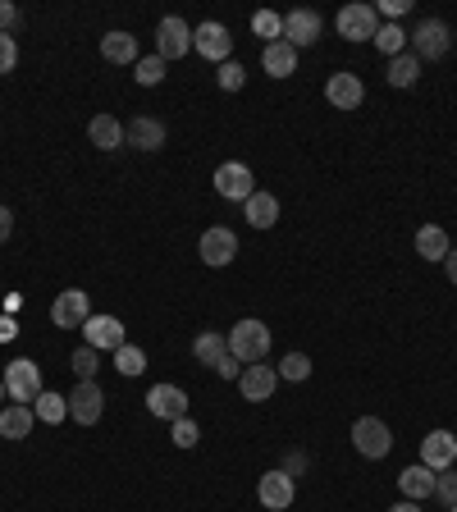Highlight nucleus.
Returning a JSON list of instances; mask_svg holds the SVG:
<instances>
[{"mask_svg": "<svg viewBox=\"0 0 457 512\" xmlns=\"http://www.w3.org/2000/svg\"><path fill=\"white\" fill-rule=\"evenodd\" d=\"M266 352H270V330H266V320H256V316H243L229 330V357H238L243 366H256V362H266Z\"/></svg>", "mask_w": 457, "mask_h": 512, "instance_id": "obj_1", "label": "nucleus"}, {"mask_svg": "<svg viewBox=\"0 0 457 512\" xmlns=\"http://www.w3.org/2000/svg\"><path fill=\"white\" fill-rule=\"evenodd\" d=\"M0 380H5V394H10V403H23L32 407L37 398H42V366L32 362V357H14L5 371H0Z\"/></svg>", "mask_w": 457, "mask_h": 512, "instance_id": "obj_2", "label": "nucleus"}, {"mask_svg": "<svg viewBox=\"0 0 457 512\" xmlns=\"http://www.w3.org/2000/svg\"><path fill=\"white\" fill-rule=\"evenodd\" d=\"M407 51L416 55V60H444L448 51H453V28H448L444 19H421L412 28V37H407Z\"/></svg>", "mask_w": 457, "mask_h": 512, "instance_id": "obj_3", "label": "nucleus"}, {"mask_svg": "<svg viewBox=\"0 0 457 512\" xmlns=\"http://www.w3.org/2000/svg\"><path fill=\"white\" fill-rule=\"evenodd\" d=\"M352 448H357L366 462H380L394 453V430L384 426L380 416H357V421H352Z\"/></svg>", "mask_w": 457, "mask_h": 512, "instance_id": "obj_4", "label": "nucleus"}, {"mask_svg": "<svg viewBox=\"0 0 457 512\" xmlns=\"http://www.w3.org/2000/svg\"><path fill=\"white\" fill-rule=\"evenodd\" d=\"M334 28H339L343 42H375L380 14H375V5H366V0H352V5H343V10L334 14Z\"/></svg>", "mask_w": 457, "mask_h": 512, "instance_id": "obj_5", "label": "nucleus"}, {"mask_svg": "<svg viewBox=\"0 0 457 512\" xmlns=\"http://www.w3.org/2000/svg\"><path fill=\"white\" fill-rule=\"evenodd\" d=\"M64 398H69V421H78V426H96L106 412V389L96 380H78Z\"/></svg>", "mask_w": 457, "mask_h": 512, "instance_id": "obj_6", "label": "nucleus"}, {"mask_svg": "<svg viewBox=\"0 0 457 512\" xmlns=\"http://www.w3.org/2000/svg\"><path fill=\"white\" fill-rule=\"evenodd\" d=\"M192 51L202 55V60H211V64H224V60H234V37H229L224 23L206 19V23L192 28Z\"/></svg>", "mask_w": 457, "mask_h": 512, "instance_id": "obj_7", "label": "nucleus"}, {"mask_svg": "<svg viewBox=\"0 0 457 512\" xmlns=\"http://www.w3.org/2000/svg\"><path fill=\"white\" fill-rule=\"evenodd\" d=\"M87 320H92V298H87L83 288H64L60 298L51 302V325L55 330H83Z\"/></svg>", "mask_w": 457, "mask_h": 512, "instance_id": "obj_8", "label": "nucleus"}, {"mask_svg": "<svg viewBox=\"0 0 457 512\" xmlns=\"http://www.w3.org/2000/svg\"><path fill=\"white\" fill-rule=\"evenodd\" d=\"M256 499H261V508H266V512H284V508H293V499H298V480L288 476L284 467L266 471V476L256 480Z\"/></svg>", "mask_w": 457, "mask_h": 512, "instance_id": "obj_9", "label": "nucleus"}, {"mask_svg": "<svg viewBox=\"0 0 457 512\" xmlns=\"http://www.w3.org/2000/svg\"><path fill=\"white\" fill-rule=\"evenodd\" d=\"M156 55L165 64L170 60H183V55H192V28L179 19V14H165V19L156 23Z\"/></svg>", "mask_w": 457, "mask_h": 512, "instance_id": "obj_10", "label": "nucleus"}, {"mask_svg": "<svg viewBox=\"0 0 457 512\" xmlns=\"http://www.w3.org/2000/svg\"><path fill=\"white\" fill-rule=\"evenodd\" d=\"M197 256H202L211 270H224L238 256V234L229 229V224H211V229L202 234V243H197Z\"/></svg>", "mask_w": 457, "mask_h": 512, "instance_id": "obj_11", "label": "nucleus"}, {"mask_svg": "<svg viewBox=\"0 0 457 512\" xmlns=\"http://www.w3.org/2000/svg\"><path fill=\"white\" fill-rule=\"evenodd\" d=\"M211 183H215V192H220L224 202H247L256 192V179H252V170H247L243 160H224L220 170L211 174Z\"/></svg>", "mask_w": 457, "mask_h": 512, "instance_id": "obj_12", "label": "nucleus"}, {"mask_svg": "<svg viewBox=\"0 0 457 512\" xmlns=\"http://www.w3.org/2000/svg\"><path fill=\"white\" fill-rule=\"evenodd\" d=\"M320 32H325V19L316 10H288L284 14V42L293 51H307V46L320 42Z\"/></svg>", "mask_w": 457, "mask_h": 512, "instance_id": "obj_13", "label": "nucleus"}, {"mask_svg": "<svg viewBox=\"0 0 457 512\" xmlns=\"http://www.w3.org/2000/svg\"><path fill=\"white\" fill-rule=\"evenodd\" d=\"M188 403L192 398L183 394L179 384H151L147 389V412L156 416V421H170V426L179 421V416H188Z\"/></svg>", "mask_w": 457, "mask_h": 512, "instance_id": "obj_14", "label": "nucleus"}, {"mask_svg": "<svg viewBox=\"0 0 457 512\" xmlns=\"http://www.w3.org/2000/svg\"><path fill=\"white\" fill-rule=\"evenodd\" d=\"M325 101L334 110H357L366 101V83L357 74H348V69H339V74L325 78Z\"/></svg>", "mask_w": 457, "mask_h": 512, "instance_id": "obj_15", "label": "nucleus"}, {"mask_svg": "<svg viewBox=\"0 0 457 512\" xmlns=\"http://www.w3.org/2000/svg\"><path fill=\"white\" fill-rule=\"evenodd\" d=\"M83 343H87V348H96V352H119L128 339H124L119 316H96V311H92V320L83 325Z\"/></svg>", "mask_w": 457, "mask_h": 512, "instance_id": "obj_16", "label": "nucleus"}, {"mask_svg": "<svg viewBox=\"0 0 457 512\" xmlns=\"http://www.w3.org/2000/svg\"><path fill=\"white\" fill-rule=\"evenodd\" d=\"M279 389V371L275 366H243V375H238V394L247 398V403H270V394Z\"/></svg>", "mask_w": 457, "mask_h": 512, "instance_id": "obj_17", "label": "nucleus"}, {"mask_svg": "<svg viewBox=\"0 0 457 512\" xmlns=\"http://www.w3.org/2000/svg\"><path fill=\"white\" fill-rule=\"evenodd\" d=\"M453 462H457V435L453 430H430V435L421 439V467L448 471Z\"/></svg>", "mask_w": 457, "mask_h": 512, "instance_id": "obj_18", "label": "nucleus"}, {"mask_svg": "<svg viewBox=\"0 0 457 512\" xmlns=\"http://www.w3.org/2000/svg\"><path fill=\"white\" fill-rule=\"evenodd\" d=\"M124 147L160 151V147H165V124H160V119H151V115H133L124 124Z\"/></svg>", "mask_w": 457, "mask_h": 512, "instance_id": "obj_19", "label": "nucleus"}, {"mask_svg": "<svg viewBox=\"0 0 457 512\" xmlns=\"http://www.w3.org/2000/svg\"><path fill=\"white\" fill-rule=\"evenodd\" d=\"M435 476L439 471H430V467H403L398 471V490H403V499H412V503H421V499H435Z\"/></svg>", "mask_w": 457, "mask_h": 512, "instance_id": "obj_20", "label": "nucleus"}, {"mask_svg": "<svg viewBox=\"0 0 457 512\" xmlns=\"http://www.w3.org/2000/svg\"><path fill=\"white\" fill-rule=\"evenodd\" d=\"M243 215H247V224H252V229H275V224H279V197H275V192L256 188L252 197L243 202Z\"/></svg>", "mask_w": 457, "mask_h": 512, "instance_id": "obj_21", "label": "nucleus"}, {"mask_svg": "<svg viewBox=\"0 0 457 512\" xmlns=\"http://www.w3.org/2000/svg\"><path fill=\"white\" fill-rule=\"evenodd\" d=\"M448 252H453L448 229H439V224H421V229H416V256H421V261H439V266H444Z\"/></svg>", "mask_w": 457, "mask_h": 512, "instance_id": "obj_22", "label": "nucleus"}, {"mask_svg": "<svg viewBox=\"0 0 457 512\" xmlns=\"http://www.w3.org/2000/svg\"><path fill=\"white\" fill-rule=\"evenodd\" d=\"M101 55H106L110 64H138L142 55H138V37L133 32H124V28H115V32H106L101 37Z\"/></svg>", "mask_w": 457, "mask_h": 512, "instance_id": "obj_23", "label": "nucleus"}, {"mask_svg": "<svg viewBox=\"0 0 457 512\" xmlns=\"http://www.w3.org/2000/svg\"><path fill=\"white\" fill-rule=\"evenodd\" d=\"M261 64H266L270 78H293L298 74V51L288 42H270V46H261Z\"/></svg>", "mask_w": 457, "mask_h": 512, "instance_id": "obj_24", "label": "nucleus"}, {"mask_svg": "<svg viewBox=\"0 0 457 512\" xmlns=\"http://www.w3.org/2000/svg\"><path fill=\"white\" fill-rule=\"evenodd\" d=\"M87 138H92L96 151H119L124 147V124H119V115H96L87 124Z\"/></svg>", "mask_w": 457, "mask_h": 512, "instance_id": "obj_25", "label": "nucleus"}, {"mask_svg": "<svg viewBox=\"0 0 457 512\" xmlns=\"http://www.w3.org/2000/svg\"><path fill=\"white\" fill-rule=\"evenodd\" d=\"M192 357L215 371V366H220L224 357H229V334H220V330H202L197 339H192Z\"/></svg>", "mask_w": 457, "mask_h": 512, "instance_id": "obj_26", "label": "nucleus"}, {"mask_svg": "<svg viewBox=\"0 0 457 512\" xmlns=\"http://www.w3.org/2000/svg\"><path fill=\"white\" fill-rule=\"evenodd\" d=\"M32 407H23V403H10V407H0V435L5 439H28L32 435Z\"/></svg>", "mask_w": 457, "mask_h": 512, "instance_id": "obj_27", "label": "nucleus"}, {"mask_svg": "<svg viewBox=\"0 0 457 512\" xmlns=\"http://www.w3.org/2000/svg\"><path fill=\"white\" fill-rule=\"evenodd\" d=\"M32 416H37V421H46V426H60V421H69V398L42 389V398L32 403Z\"/></svg>", "mask_w": 457, "mask_h": 512, "instance_id": "obj_28", "label": "nucleus"}, {"mask_svg": "<svg viewBox=\"0 0 457 512\" xmlns=\"http://www.w3.org/2000/svg\"><path fill=\"white\" fill-rule=\"evenodd\" d=\"M384 78H389V87H412L416 78H421V60H416L412 51L394 55V60H389V69H384Z\"/></svg>", "mask_w": 457, "mask_h": 512, "instance_id": "obj_29", "label": "nucleus"}, {"mask_svg": "<svg viewBox=\"0 0 457 512\" xmlns=\"http://www.w3.org/2000/svg\"><path fill=\"white\" fill-rule=\"evenodd\" d=\"M252 32L261 37V46L284 42V14H275V10H256V14H252Z\"/></svg>", "mask_w": 457, "mask_h": 512, "instance_id": "obj_30", "label": "nucleus"}, {"mask_svg": "<svg viewBox=\"0 0 457 512\" xmlns=\"http://www.w3.org/2000/svg\"><path fill=\"white\" fill-rule=\"evenodd\" d=\"M375 51L389 55V60H394V55H403L407 51V32L398 28V23H380V32H375Z\"/></svg>", "mask_w": 457, "mask_h": 512, "instance_id": "obj_31", "label": "nucleus"}, {"mask_svg": "<svg viewBox=\"0 0 457 512\" xmlns=\"http://www.w3.org/2000/svg\"><path fill=\"white\" fill-rule=\"evenodd\" d=\"M275 371H279V380L302 384V380H311V357H307V352H288V357L275 366Z\"/></svg>", "mask_w": 457, "mask_h": 512, "instance_id": "obj_32", "label": "nucleus"}, {"mask_svg": "<svg viewBox=\"0 0 457 512\" xmlns=\"http://www.w3.org/2000/svg\"><path fill=\"white\" fill-rule=\"evenodd\" d=\"M115 371L128 375V380H133V375H142V371H147V352L133 348V343H124V348L115 352Z\"/></svg>", "mask_w": 457, "mask_h": 512, "instance_id": "obj_33", "label": "nucleus"}, {"mask_svg": "<svg viewBox=\"0 0 457 512\" xmlns=\"http://www.w3.org/2000/svg\"><path fill=\"white\" fill-rule=\"evenodd\" d=\"M69 366H74V375L78 380H96V371H101V352L96 348H74V357H69Z\"/></svg>", "mask_w": 457, "mask_h": 512, "instance_id": "obj_34", "label": "nucleus"}, {"mask_svg": "<svg viewBox=\"0 0 457 512\" xmlns=\"http://www.w3.org/2000/svg\"><path fill=\"white\" fill-rule=\"evenodd\" d=\"M215 83H220V92H243L247 83V69L238 60H224L220 69H215Z\"/></svg>", "mask_w": 457, "mask_h": 512, "instance_id": "obj_35", "label": "nucleus"}, {"mask_svg": "<svg viewBox=\"0 0 457 512\" xmlns=\"http://www.w3.org/2000/svg\"><path fill=\"white\" fill-rule=\"evenodd\" d=\"M133 69H138V83L142 87H160V83H165V60H160V55H142Z\"/></svg>", "mask_w": 457, "mask_h": 512, "instance_id": "obj_36", "label": "nucleus"}, {"mask_svg": "<svg viewBox=\"0 0 457 512\" xmlns=\"http://www.w3.org/2000/svg\"><path fill=\"white\" fill-rule=\"evenodd\" d=\"M170 439L179 448H197V439H202V430H197V421H192V416H179V421H174L170 426Z\"/></svg>", "mask_w": 457, "mask_h": 512, "instance_id": "obj_37", "label": "nucleus"}, {"mask_svg": "<svg viewBox=\"0 0 457 512\" xmlns=\"http://www.w3.org/2000/svg\"><path fill=\"white\" fill-rule=\"evenodd\" d=\"M435 499H439V503H448V508L457 503V471H453V467L439 471V476H435Z\"/></svg>", "mask_w": 457, "mask_h": 512, "instance_id": "obj_38", "label": "nucleus"}, {"mask_svg": "<svg viewBox=\"0 0 457 512\" xmlns=\"http://www.w3.org/2000/svg\"><path fill=\"white\" fill-rule=\"evenodd\" d=\"M14 64H19V42L10 32H0V74H14Z\"/></svg>", "mask_w": 457, "mask_h": 512, "instance_id": "obj_39", "label": "nucleus"}, {"mask_svg": "<svg viewBox=\"0 0 457 512\" xmlns=\"http://www.w3.org/2000/svg\"><path fill=\"white\" fill-rule=\"evenodd\" d=\"M375 14H380V19H389V23H394L398 14H407V0H380V5H375Z\"/></svg>", "mask_w": 457, "mask_h": 512, "instance_id": "obj_40", "label": "nucleus"}, {"mask_svg": "<svg viewBox=\"0 0 457 512\" xmlns=\"http://www.w3.org/2000/svg\"><path fill=\"white\" fill-rule=\"evenodd\" d=\"M215 375H220V380H238V375H243V362H238V357H224V362L215 366Z\"/></svg>", "mask_w": 457, "mask_h": 512, "instance_id": "obj_41", "label": "nucleus"}, {"mask_svg": "<svg viewBox=\"0 0 457 512\" xmlns=\"http://www.w3.org/2000/svg\"><path fill=\"white\" fill-rule=\"evenodd\" d=\"M14 19H19V10H14V0H0V32H10Z\"/></svg>", "mask_w": 457, "mask_h": 512, "instance_id": "obj_42", "label": "nucleus"}, {"mask_svg": "<svg viewBox=\"0 0 457 512\" xmlns=\"http://www.w3.org/2000/svg\"><path fill=\"white\" fill-rule=\"evenodd\" d=\"M284 471H288V476H293V480H298V476H302V471H307V453H288Z\"/></svg>", "mask_w": 457, "mask_h": 512, "instance_id": "obj_43", "label": "nucleus"}, {"mask_svg": "<svg viewBox=\"0 0 457 512\" xmlns=\"http://www.w3.org/2000/svg\"><path fill=\"white\" fill-rule=\"evenodd\" d=\"M10 234H14V211L0 206V243H10Z\"/></svg>", "mask_w": 457, "mask_h": 512, "instance_id": "obj_44", "label": "nucleus"}, {"mask_svg": "<svg viewBox=\"0 0 457 512\" xmlns=\"http://www.w3.org/2000/svg\"><path fill=\"white\" fill-rule=\"evenodd\" d=\"M444 270H448V284H453V288H457V247H453V252H448V256H444Z\"/></svg>", "mask_w": 457, "mask_h": 512, "instance_id": "obj_45", "label": "nucleus"}, {"mask_svg": "<svg viewBox=\"0 0 457 512\" xmlns=\"http://www.w3.org/2000/svg\"><path fill=\"white\" fill-rule=\"evenodd\" d=\"M14 334H19V325H14L10 316H0V343H5V339H14Z\"/></svg>", "mask_w": 457, "mask_h": 512, "instance_id": "obj_46", "label": "nucleus"}, {"mask_svg": "<svg viewBox=\"0 0 457 512\" xmlns=\"http://www.w3.org/2000/svg\"><path fill=\"white\" fill-rule=\"evenodd\" d=\"M389 512H421V503H412V499H403V503H394Z\"/></svg>", "mask_w": 457, "mask_h": 512, "instance_id": "obj_47", "label": "nucleus"}, {"mask_svg": "<svg viewBox=\"0 0 457 512\" xmlns=\"http://www.w3.org/2000/svg\"><path fill=\"white\" fill-rule=\"evenodd\" d=\"M5 398H10V394H5V380H0V407H5Z\"/></svg>", "mask_w": 457, "mask_h": 512, "instance_id": "obj_48", "label": "nucleus"}, {"mask_svg": "<svg viewBox=\"0 0 457 512\" xmlns=\"http://www.w3.org/2000/svg\"><path fill=\"white\" fill-rule=\"evenodd\" d=\"M448 512H457V503H453V508H448Z\"/></svg>", "mask_w": 457, "mask_h": 512, "instance_id": "obj_49", "label": "nucleus"}]
</instances>
